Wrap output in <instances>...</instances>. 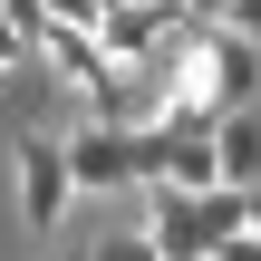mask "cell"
<instances>
[{
	"mask_svg": "<svg viewBox=\"0 0 261 261\" xmlns=\"http://www.w3.org/2000/svg\"><path fill=\"white\" fill-rule=\"evenodd\" d=\"M194 58H203V97H213V116L223 107H261V39H242V29H203L194 39Z\"/></svg>",
	"mask_w": 261,
	"mask_h": 261,
	"instance_id": "cell-4",
	"label": "cell"
},
{
	"mask_svg": "<svg viewBox=\"0 0 261 261\" xmlns=\"http://www.w3.org/2000/svg\"><path fill=\"white\" fill-rule=\"evenodd\" d=\"M10 194H19V223H29V232H58L68 203H77L68 136H19V155H10Z\"/></svg>",
	"mask_w": 261,
	"mask_h": 261,
	"instance_id": "cell-3",
	"label": "cell"
},
{
	"mask_svg": "<svg viewBox=\"0 0 261 261\" xmlns=\"http://www.w3.org/2000/svg\"><path fill=\"white\" fill-rule=\"evenodd\" d=\"M252 223V203L223 184V194H174V184H145V242L165 261H223V242Z\"/></svg>",
	"mask_w": 261,
	"mask_h": 261,
	"instance_id": "cell-1",
	"label": "cell"
},
{
	"mask_svg": "<svg viewBox=\"0 0 261 261\" xmlns=\"http://www.w3.org/2000/svg\"><path fill=\"white\" fill-rule=\"evenodd\" d=\"M0 19L29 39V58H39V48H48V29H58V10H48V0H0Z\"/></svg>",
	"mask_w": 261,
	"mask_h": 261,
	"instance_id": "cell-7",
	"label": "cell"
},
{
	"mask_svg": "<svg viewBox=\"0 0 261 261\" xmlns=\"http://www.w3.org/2000/svg\"><path fill=\"white\" fill-rule=\"evenodd\" d=\"M213 155H223V184L252 194L261 184V107H223L213 116Z\"/></svg>",
	"mask_w": 261,
	"mask_h": 261,
	"instance_id": "cell-6",
	"label": "cell"
},
{
	"mask_svg": "<svg viewBox=\"0 0 261 261\" xmlns=\"http://www.w3.org/2000/svg\"><path fill=\"white\" fill-rule=\"evenodd\" d=\"M242 203H252V223H242V232H261V184H252V194H242Z\"/></svg>",
	"mask_w": 261,
	"mask_h": 261,
	"instance_id": "cell-12",
	"label": "cell"
},
{
	"mask_svg": "<svg viewBox=\"0 0 261 261\" xmlns=\"http://www.w3.org/2000/svg\"><path fill=\"white\" fill-rule=\"evenodd\" d=\"M223 29H242V39H261V0H223Z\"/></svg>",
	"mask_w": 261,
	"mask_h": 261,
	"instance_id": "cell-9",
	"label": "cell"
},
{
	"mask_svg": "<svg viewBox=\"0 0 261 261\" xmlns=\"http://www.w3.org/2000/svg\"><path fill=\"white\" fill-rule=\"evenodd\" d=\"M10 68H29V39H19V29L0 19V77H10Z\"/></svg>",
	"mask_w": 261,
	"mask_h": 261,
	"instance_id": "cell-10",
	"label": "cell"
},
{
	"mask_svg": "<svg viewBox=\"0 0 261 261\" xmlns=\"http://www.w3.org/2000/svg\"><path fill=\"white\" fill-rule=\"evenodd\" d=\"M145 145H155V184H174V194H223L213 126H145Z\"/></svg>",
	"mask_w": 261,
	"mask_h": 261,
	"instance_id": "cell-5",
	"label": "cell"
},
{
	"mask_svg": "<svg viewBox=\"0 0 261 261\" xmlns=\"http://www.w3.org/2000/svg\"><path fill=\"white\" fill-rule=\"evenodd\" d=\"M87 252H97V261H165L145 232H107V242H87Z\"/></svg>",
	"mask_w": 261,
	"mask_h": 261,
	"instance_id": "cell-8",
	"label": "cell"
},
{
	"mask_svg": "<svg viewBox=\"0 0 261 261\" xmlns=\"http://www.w3.org/2000/svg\"><path fill=\"white\" fill-rule=\"evenodd\" d=\"M184 10H194V19H203V29H213V19H223V0H184Z\"/></svg>",
	"mask_w": 261,
	"mask_h": 261,
	"instance_id": "cell-11",
	"label": "cell"
},
{
	"mask_svg": "<svg viewBox=\"0 0 261 261\" xmlns=\"http://www.w3.org/2000/svg\"><path fill=\"white\" fill-rule=\"evenodd\" d=\"M68 174H77V194H145L155 184V145H145V126L68 116Z\"/></svg>",
	"mask_w": 261,
	"mask_h": 261,
	"instance_id": "cell-2",
	"label": "cell"
},
{
	"mask_svg": "<svg viewBox=\"0 0 261 261\" xmlns=\"http://www.w3.org/2000/svg\"><path fill=\"white\" fill-rule=\"evenodd\" d=\"M58 261H97V252H58Z\"/></svg>",
	"mask_w": 261,
	"mask_h": 261,
	"instance_id": "cell-13",
	"label": "cell"
}]
</instances>
